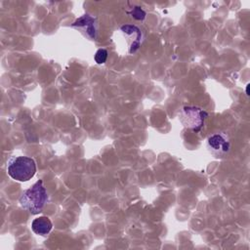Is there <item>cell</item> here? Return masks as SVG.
Masks as SVG:
<instances>
[{
	"instance_id": "1",
	"label": "cell",
	"mask_w": 250,
	"mask_h": 250,
	"mask_svg": "<svg viewBox=\"0 0 250 250\" xmlns=\"http://www.w3.org/2000/svg\"><path fill=\"white\" fill-rule=\"evenodd\" d=\"M47 199V190L44 187L43 181L38 180L29 188L22 192L20 197V203L23 209L35 215L42 211Z\"/></svg>"
},
{
	"instance_id": "2",
	"label": "cell",
	"mask_w": 250,
	"mask_h": 250,
	"mask_svg": "<svg viewBox=\"0 0 250 250\" xmlns=\"http://www.w3.org/2000/svg\"><path fill=\"white\" fill-rule=\"evenodd\" d=\"M35 172L36 163L31 157L18 156L9 161L8 174L16 181L26 182L35 175Z\"/></svg>"
},
{
	"instance_id": "3",
	"label": "cell",
	"mask_w": 250,
	"mask_h": 250,
	"mask_svg": "<svg viewBox=\"0 0 250 250\" xmlns=\"http://www.w3.org/2000/svg\"><path fill=\"white\" fill-rule=\"evenodd\" d=\"M208 113L206 110L197 106H184L180 112V121L182 124L194 132H199L204 126Z\"/></svg>"
},
{
	"instance_id": "4",
	"label": "cell",
	"mask_w": 250,
	"mask_h": 250,
	"mask_svg": "<svg viewBox=\"0 0 250 250\" xmlns=\"http://www.w3.org/2000/svg\"><path fill=\"white\" fill-rule=\"evenodd\" d=\"M206 146L208 151L217 158L226 156L230 150L229 137L225 132H218L208 137Z\"/></svg>"
},
{
	"instance_id": "5",
	"label": "cell",
	"mask_w": 250,
	"mask_h": 250,
	"mask_svg": "<svg viewBox=\"0 0 250 250\" xmlns=\"http://www.w3.org/2000/svg\"><path fill=\"white\" fill-rule=\"evenodd\" d=\"M120 31L127 41L129 54L136 53L141 47L144 38L141 29L134 24H125L120 27Z\"/></svg>"
},
{
	"instance_id": "6",
	"label": "cell",
	"mask_w": 250,
	"mask_h": 250,
	"mask_svg": "<svg viewBox=\"0 0 250 250\" xmlns=\"http://www.w3.org/2000/svg\"><path fill=\"white\" fill-rule=\"evenodd\" d=\"M72 27L78 29L86 37L95 40L98 33V22L97 20L90 15H83L78 18L72 24Z\"/></svg>"
},
{
	"instance_id": "7",
	"label": "cell",
	"mask_w": 250,
	"mask_h": 250,
	"mask_svg": "<svg viewBox=\"0 0 250 250\" xmlns=\"http://www.w3.org/2000/svg\"><path fill=\"white\" fill-rule=\"evenodd\" d=\"M52 222L50 219L46 216H41L36 219H34L31 223V229L32 230L39 235H46L48 234L52 229Z\"/></svg>"
},
{
	"instance_id": "8",
	"label": "cell",
	"mask_w": 250,
	"mask_h": 250,
	"mask_svg": "<svg viewBox=\"0 0 250 250\" xmlns=\"http://www.w3.org/2000/svg\"><path fill=\"white\" fill-rule=\"evenodd\" d=\"M128 14H130L135 20H138V21H143L146 18V12L141 7H138V6H135L131 12H128Z\"/></svg>"
},
{
	"instance_id": "9",
	"label": "cell",
	"mask_w": 250,
	"mask_h": 250,
	"mask_svg": "<svg viewBox=\"0 0 250 250\" xmlns=\"http://www.w3.org/2000/svg\"><path fill=\"white\" fill-rule=\"evenodd\" d=\"M107 51L105 49H99L95 54V61L97 63H104L107 59Z\"/></svg>"
},
{
	"instance_id": "10",
	"label": "cell",
	"mask_w": 250,
	"mask_h": 250,
	"mask_svg": "<svg viewBox=\"0 0 250 250\" xmlns=\"http://www.w3.org/2000/svg\"><path fill=\"white\" fill-rule=\"evenodd\" d=\"M248 88H249V84L246 86V94L249 95V91H248Z\"/></svg>"
}]
</instances>
